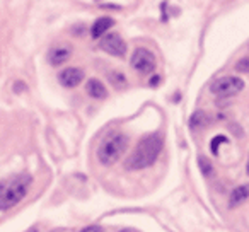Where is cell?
<instances>
[{
  "instance_id": "cell-1",
  "label": "cell",
  "mask_w": 249,
  "mask_h": 232,
  "mask_svg": "<svg viewBox=\"0 0 249 232\" xmlns=\"http://www.w3.org/2000/svg\"><path fill=\"white\" fill-rule=\"evenodd\" d=\"M160 150H162V137L152 133L147 135L137 143L135 150L130 154V157L124 161V167L128 171H140L145 167L152 166L159 157Z\"/></svg>"
},
{
  "instance_id": "cell-2",
  "label": "cell",
  "mask_w": 249,
  "mask_h": 232,
  "mask_svg": "<svg viewBox=\"0 0 249 232\" xmlns=\"http://www.w3.org/2000/svg\"><path fill=\"white\" fill-rule=\"evenodd\" d=\"M31 183L33 178L28 173H19L0 181V210L16 207L26 196Z\"/></svg>"
},
{
  "instance_id": "cell-3",
  "label": "cell",
  "mask_w": 249,
  "mask_h": 232,
  "mask_svg": "<svg viewBox=\"0 0 249 232\" xmlns=\"http://www.w3.org/2000/svg\"><path fill=\"white\" fill-rule=\"evenodd\" d=\"M128 137L121 132H111L104 137L97 149V159L103 166H113L123 157V154L128 149Z\"/></svg>"
},
{
  "instance_id": "cell-4",
  "label": "cell",
  "mask_w": 249,
  "mask_h": 232,
  "mask_svg": "<svg viewBox=\"0 0 249 232\" xmlns=\"http://www.w3.org/2000/svg\"><path fill=\"white\" fill-rule=\"evenodd\" d=\"M244 89V80L239 79V77H220V79L213 80L210 86V90L218 97H231L239 94Z\"/></svg>"
},
{
  "instance_id": "cell-5",
  "label": "cell",
  "mask_w": 249,
  "mask_h": 232,
  "mask_svg": "<svg viewBox=\"0 0 249 232\" xmlns=\"http://www.w3.org/2000/svg\"><path fill=\"white\" fill-rule=\"evenodd\" d=\"M132 67L140 73H150L156 70L157 60L150 50L147 48H137L132 55Z\"/></svg>"
},
{
  "instance_id": "cell-6",
  "label": "cell",
  "mask_w": 249,
  "mask_h": 232,
  "mask_svg": "<svg viewBox=\"0 0 249 232\" xmlns=\"http://www.w3.org/2000/svg\"><path fill=\"white\" fill-rule=\"evenodd\" d=\"M101 50L109 55L116 56V58H123L126 55V43L116 35V33H109V35L103 36L99 43Z\"/></svg>"
},
{
  "instance_id": "cell-7",
  "label": "cell",
  "mask_w": 249,
  "mask_h": 232,
  "mask_svg": "<svg viewBox=\"0 0 249 232\" xmlns=\"http://www.w3.org/2000/svg\"><path fill=\"white\" fill-rule=\"evenodd\" d=\"M82 79H84V72L80 69H75V67H69V69L62 70V72L58 73L60 84H62L63 87H69V89L77 87L82 82Z\"/></svg>"
},
{
  "instance_id": "cell-8",
  "label": "cell",
  "mask_w": 249,
  "mask_h": 232,
  "mask_svg": "<svg viewBox=\"0 0 249 232\" xmlns=\"http://www.w3.org/2000/svg\"><path fill=\"white\" fill-rule=\"evenodd\" d=\"M70 55H72L70 48H65V46H56V48H53L52 52L48 53V62L52 63L53 67H60L65 62H69Z\"/></svg>"
},
{
  "instance_id": "cell-9",
  "label": "cell",
  "mask_w": 249,
  "mask_h": 232,
  "mask_svg": "<svg viewBox=\"0 0 249 232\" xmlns=\"http://www.w3.org/2000/svg\"><path fill=\"white\" fill-rule=\"evenodd\" d=\"M249 198V184H241V186L234 188L229 196V207L231 208H235L239 205H242L246 200Z\"/></svg>"
},
{
  "instance_id": "cell-10",
  "label": "cell",
  "mask_w": 249,
  "mask_h": 232,
  "mask_svg": "<svg viewBox=\"0 0 249 232\" xmlns=\"http://www.w3.org/2000/svg\"><path fill=\"white\" fill-rule=\"evenodd\" d=\"M114 21L111 18H99L94 21L92 28H90V36H92L94 39H99L104 36V33H107V29L113 28Z\"/></svg>"
},
{
  "instance_id": "cell-11",
  "label": "cell",
  "mask_w": 249,
  "mask_h": 232,
  "mask_svg": "<svg viewBox=\"0 0 249 232\" xmlns=\"http://www.w3.org/2000/svg\"><path fill=\"white\" fill-rule=\"evenodd\" d=\"M86 92L89 94L90 97H94V99H104V97L107 96V90H106V87H104V84L97 79H90L89 82H87Z\"/></svg>"
},
{
  "instance_id": "cell-12",
  "label": "cell",
  "mask_w": 249,
  "mask_h": 232,
  "mask_svg": "<svg viewBox=\"0 0 249 232\" xmlns=\"http://www.w3.org/2000/svg\"><path fill=\"white\" fill-rule=\"evenodd\" d=\"M210 125V116H208L205 111H195L190 118V126L191 130L198 132V130H203Z\"/></svg>"
},
{
  "instance_id": "cell-13",
  "label": "cell",
  "mask_w": 249,
  "mask_h": 232,
  "mask_svg": "<svg viewBox=\"0 0 249 232\" xmlns=\"http://www.w3.org/2000/svg\"><path fill=\"white\" fill-rule=\"evenodd\" d=\"M198 166H200V169H201V173L205 174V176H212L213 174V166H212V162L207 159V157H203V156H200L198 157Z\"/></svg>"
},
{
  "instance_id": "cell-14",
  "label": "cell",
  "mask_w": 249,
  "mask_h": 232,
  "mask_svg": "<svg viewBox=\"0 0 249 232\" xmlns=\"http://www.w3.org/2000/svg\"><path fill=\"white\" fill-rule=\"evenodd\" d=\"M109 80H111V84H113L114 87H118V89H121V87H124L126 86V79H124V75L123 73H120V72H109Z\"/></svg>"
},
{
  "instance_id": "cell-15",
  "label": "cell",
  "mask_w": 249,
  "mask_h": 232,
  "mask_svg": "<svg viewBox=\"0 0 249 232\" xmlns=\"http://www.w3.org/2000/svg\"><path fill=\"white\" fill-rule=\"evenodd\" d=\"M222 143H227V139H225L224 135H218V137H215V139L212 140L210 147H212V154H213V156H217V154H218V147H220Z\"/></svg>"
},
{
  "instance_id": "cell-16",
  "label": "cell",
  "mask_w": 249,
  "mask_h": 232,
  "mask_svg": "<svg viewBox=\"0 0 249 232\" xmlns=\"http://www.w3.org/2000/svg\"><path fill=\"white\" fill-rule=\"evenodd\" d=\"M235 70L242 73H249V56H244V58L239 60V62L235 63Z\"/></svg>"
},
{
  "instance_id": "cell-17",
  "label": "cell",
  "mask_w": 249,
  "mask_h": 232,
  "mask_svg": "<svg viewBox=\"0 0 249 232\" xmlns=\"http://www.w3.org/2000/svg\"><path fill=\"white\" fill-rule=\"evenodd\" d=\"M80 232H104V229L101 225H89V227H84Z\"/></svg>"
},
{
  "instance_id": "cell-18",
  "label": "cell",
  "mask_w": 249,
  "mask_h": 232,
  "mask_svg": "<svg viewBox=\"0 0 249 232\" xmlns=\"http://www.w3.org/2000/svg\"><path fill=\"white\" fill-rule=\"evenodd\" d=\"M159 82H160V77L159 75H154L152 80H150V86H157Z\"/></svg>"
},
{
  "instance_id": "cell-19",
  "label": "cell",
  "mask_w": 249,
  "mask_h": 232,
  "mask_svg": "<svg viewBox=\"0 0 249 232\" xmlns=\"http://www.w3.org/2000/svg\"><path fill=\"white\" fill-rule=\"evenodd\" d=\"M120 232H140V231H135V229H123V231Z\"/></svg>"
},
{
  "instance_id": "cell-20",
  "label": "cell",
  "mask_w": 249,
  "mask_h": 232,
  "mask_svg": "<svg viewBox=\"0 0 249 232\" xmlns=\"http://www.w3.org/2000/svg\"><path fill=\"white\" fill-rule=\"evenodd\" d=\"M246 173H248V176H249V157H248V164H246Z\"/></svg>"
},
{
  "instance_id": "cell-21",
  "label": "cell",
  "mask_w": 249,
  "mask_h": 232,
  "mask_svg": "<svg viewBox=\"0 0 249 232\" xmlns=\"http://www.w3.org/2000/svg\"><path fill=\"white\" fill-rule=\"evenodd\" d=\"M28 232H38V229H35V227H31V229H29V231Z\"/></svg>"
},
{
  "instance_id": "cell-22",
  "label": "cell",
  "mask_w": 249,
  "mask_h": 232,
  "mask_svg": "<svg viewBox=\"0 0 249 232\" xmlns=\"http://www.w3.org/2000/svg\"><path fill=\"white\" fill-rule=\"evenodd\" d=\"M52 232H65L63 229H55V231H52Z\"/></svg>"
}]
</instances>
